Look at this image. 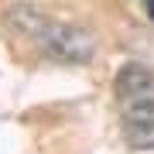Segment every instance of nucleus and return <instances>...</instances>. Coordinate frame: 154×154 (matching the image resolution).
Listing matches in <instances>:
<instances>
[{
  "label": "nucleus",
  "instance_id": "1",
  "mask_svg": "<svg viewBox=\"0 0 154 154\" xmlns=\"http://www.w3.org/2000/svg\"><path fill=\"white\" fill-rule=\"evenodd\" d=\"M4 24L21 41H28L41 58L58 62V65H86L96 55V38L86 28L69 24V21H55L38 7H28V4L7 7Z\"/></svg>",
  "mask_w": 154,
  "mask_h": 154
},
{
  "label": "nucleus",
  "instance_id": "3",
  "mask_svg": "<svg viewBox=\"0 0 154 154\" xmlns=\"http://www.w3.org/2000/svg\"><path fill=\"white\" fill-rule=\"evenodd\" d=\"M144 11H147V17L154 21V0H144Z\"/></svg>",
  "mask_w": 154,
  "mask_h": 154
},
{
  "label": "nucleus",
  "instance_id": "2",
  "mask_svg": "<svg viewBox=\"0 0 154 154\" xmlns=\"http://www.w3.org/2000/svg\"><path fill=\"white\" fill-rule=\"evenodd\" d=\"M120 134L134 151L154 147V72L140 62H127L113 82Z\"/></svg>",
  "mask_w": 154,
  "mask_h": 154
}]
</instances>
